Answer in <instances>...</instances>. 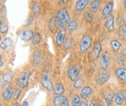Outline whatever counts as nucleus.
<instances>
[{
    "instance_id": "nucleus-10",
    "label": "nucleus",
    "mask_w": 126,
    "mask_h": 106,
    "mask_svg": "<svg viewBox=\"0 0 126 106\" xmlns=\"http://www.w3.org/2000/svg\"><path fill=\"white\" fill-rule=\"evenodd\" d=\"M34 33L32 30H24L20 33V38L24 41L31 40L33 37Z\"/></svg>"
},
{
    "instance_id": "nucleus-25",
    "label": "nucleus",
    "mask_w": 126,
    "mask_h": 106,
    "mask_svg": "<svg viewBox=\"0 0 126 106\" xmlns=\"http://www.w3.org/2000/svg\"><path fill=\"white\" fill-rule=\"evenodd\" d=\"M118 33L119 36L121 37L123 39H126V25H122L120 26L118 29Z\"/></svg>"
},
{
    "instance_id": "nucleus-2",
    "label": "nucleus",
    "mask_w": 126,
    "mask_h": 106,
    "mask_svg": "<svg viewBox=\"0 0 126 106\" xmlns=\"http://www.w3.org/2000/svg\"><path fill=\"white\" fill-rule=\"evenodd\" d=\"M110 74L106 69H101L97 72L95 76V81L97 84L102 85L108 80Z\"/></svg>"
},
{
    "instance_id": "nucleus-6",
    "label": "nucleus",
    "mask_w": 126,
    "mask_h": 106,
    "mask_svg": "<svg viewBox=\"0 0 126 106\" xmlns=\"http://www.w3.org/2000/svg\"><path fill=\"white\" fill-rule=\"evenodd\" d=\"M30 75L31 74L29 73V72H26V73L22 75L17 80L18 86L22 88H24L28 85V82H29V79H30Z\"/></svg>"
},
{
    "instance_id": "nucleus-9",
    "label": "nucleus",
    "mask_w": 126,
    "mask_h": 106,
    "mask_svg": "<svg viewBox=\"0 0 126 106\" xmlns=\"http://www.w3.org/2000/svg\"><path fill=\"white\" fill-rule=\"evenodd\" d=\"M66 34H67V31H66V29H64L60 30L58 32L57 37H56V42L58 46H61V45L64 42V38L66 36Z\"/></svg>"
},
{
    "instance_id": "nucleus-44",
    "label": "nucleus",
    "mask_w": 126,
    "mask_h": 106,
    "mask_svg": "<svg viewBox=\"0 0 126 106\" xmlns=\"http://www.w3.org/2000/svg\"><path fill=\"white\" fill-rule=\"evenodd\" d=\"M61 2H62V3H65L66 2V3H67V1H61Z\"/></svg>"
},
{
    "instance_id": "nucleus-41",
    "label": "nucleus",
    "mask_w": 126,
    "mask_h": 106,
    "mask_svg": "<svg viewBox=\"0 0 126 106\" xmlns=\"http://www.w3.org/2000/svg\"><path fill=\"white\" fill-rule=\"evenodd\" d=\"M12 106H21L19 103H14Z\"/></svg>"
},
{
    "instance_id": "nucleus-31",
    "label": "nucleus",
    "mask_w": 126,
    "mask_h": 106,
    "mask_svg": "<svg viewBox=\"0 0 126 106\" xmlns=\"http://www.w3.org/2000/svg\"><path fill=\"white\" fill-rule=\"evenodd\" d=\"M80 97L78 94H74L72 98V106H80Z\"/></svg>"
},
{
    "instance_id": "nucleus-22",
    "label": "nucleus",
    "mask_w": 126,
    "mask_h": 106,
    "mask_svg": "<svg viewBox=\"0 0 126 106\" xmlns=\"http://www.w3.org/2000/svg\"><path fill=\"white\" fill-rule=\"evenodd\" d=\"M66 97L61 95V96H56L53 99V103H54V106H62L63 102L65 100Z\"/></svg>"
},
{
    "instance_id": "nucleus-21",
    "label": "nucleus",
    "mask_w": 126,
    "mask_h": 106,
    "mask_svg": "<svg viewBox=\"0 0 126 106\" xmlns=\"http://www.w3.org/2000/svg\"><path fill=\"white\" fill-rule=\"evenodd\" d=\"M12 43H13L12 38H5V39L2 42L1 46H1V48L3 50H6L7 48H9L11 46H12Z\"/></svg>"
},
{
    "instance_id": "nucleus-15",
    "label": "nucleus",
    "mask_w": 126,
    "mask_h": 106,
    "mask_svg": "<svg viewBox=\"0 0 126 106\" xmlns=\"http://www.w3.org/2000/svg\"><path fill=\"white\" fill-rule=\"evenodd\" d=\"M115 74L123 82H126V69L118 68L115 70Z\"/></svg>"
},
{
    "instance_id": "nucleus-47",
    "label": "nucleus",
    "mask_w": 126,
    "mask_h": 106,
    "mask_svg": "<svg viewBox=\"0 0 126 106\" xmlns=\"http://www.w3.org/2000/svg\"><path fill=\"white\" fill-rule=\"evenodd\" d=\"M0 106H2V105H1V103H0Z\"/></svg>"
},
{
    "instance_id": "nucleus-17",
    "label": "nucleus",
    "mask_w": 126,
    "mask_h": 106,
    "mask_svg": "<svg viewBox=\"0 0 126 106\" xmlns=\"http://www.w3.org/2000/svg\"><path fill=\"white\" fill-rule=\"evenodd\" d=\"M63 92H64V87L61 84H60V83L56 84L53 88V94L56 96H61V94H63Z\"/></svg>"
},
{
    "instance_id": "nucleus-34",
    "label": "nucleus",
    "mask_w": 126,
    "mask_h": 106,
    "mask_svg": "<svg viewBox=\"0 0 126 106\" xmlns=\"http://www.w3.org/2000/svg\"><path fill=\"white\" fill-rule=\"evenodd\" d=\"M32 12H33L34 15H37L40 12V5L38 2H36L32 7Z\"/></svg>"
},
{
    "instance_id": "nucleus-14",
    "label": "nucleus",
    "mask_w": 126,
    "mask_h": 106,
    "mask_svg": "<svg viewBox=\"0 0 126 106\" xmlns=\"http://www.w3.org/2000/svg\"><path fill=\"white\" fill-rule=\"evenodd\" d=\"M13 95V88L11 86L7 87L2 92V98L5 100H9Z\"/></svg>"
},
{
    "instance_id": "nucleus-45",
    "label": "nucleus",
    "mask_w": 126,
    "mask_h": 106,
    "mask_svg": "<svg viewBox=\"0 0 126 106\" xmlns=\"http://www.w3.org/2000/svg\"><path fill=\"white\" fill-rule=\"evenodd\" d=\"M125 105H126V98H125Z\"/></svg>"
},
{
    "instance_id": "nucleus-16",
    "label": "nucleus",
    "mask_w": 126,
    "mask_h": 106,
    "mask_svg": "<svg viewBox=\"0 0 126 106\" xmlns=\"http://www.w3.org/2000/svg\"><path fill=\"white\" fill-rule=\"evenodd\" d=\"M89 3L88 0H79L76 2V9L78 12H81L84 9V8L87 5V4Z\"/></svg>"
},
{
    "instance_id": "nucleus-39",
    "label": "nucleus",
    "mask_w": 126,
    "mask_h": 106,
    "mask_svg": "<svg viewBox=\"0 0 126 106\" xmlns=\"http://www.w3.org/2000/svg\"><path fill=\"white\" fill-rule=\"evenodd\" d=\"M3 65L2 62V57H1V55H0V66H2Z\"/></svg>"
},
{
    "instance_id": "nucleus-30",
    "label": "nucleus",
    "mask_w": 126,
    "mask_h": 106,
    "mask_svg": "<svg viewBox=\"0 0 126 106\" xmlns=\"http://www.w3.org/2000/svg\"><path fill=\"white\" fill-rule=\"evenodd\" d=\"M73 44V38H67V39H66V41L63 42V48L65 49H67L71 47V46H72Z\"/></svg>"
},
{
    "instance_id": "nucleus-29",
    "label": "nucleus",
    "mask_w": 126,
    "mask_h": 106,
    "mask_svg": "<svg viewBox=\"0 0 126 106\" xmlns=\"http://www.w3.org/2000/svg\"><path fill=\"white\" fill-rule=\"evenodd\" d=\"M111 47H112V48L114 52H118V49L120 48V47H121V44H120V42L117 40L111 41Z\"/></svg>"
},
{
    "instance_id": "nucleus-37",
    "label": "nucleus",
    "mask_w": 126,
    "mask_h": 106,
    "mask_svg": "<svg viewBox=\"0 0 126 106\" xmlns=\"http://www.w3.org/2000/svg\"><path fill=\"white\" fill-rule=\"evenodd\" d=\"M80 106H88V102H87V99H84L83 101L81 102Z\"/></svg>"
},
{
    "instance_id": "nucleus-32",
    "label": "nucleus",
    "mask_w": 126,
    "mask_h": 106,
    "mask_svg": "<svg viewBox=\"0 0 126 106\" xmlns=\"http://www.w3.org/2000/svg\"><path fill=\"white\" fill-rule=\"evenodd\" d=\"M8 31V26L4 22L0 21V32L2 33H6Z\"/></svg>"
},
{
    "instance_id": "nucleus-43",
    "label": "nucleus",
    "mask_w": 126,
    "mask_h": 106,
    "mask_svg": "<svg viewBox=\"0 0 126 106\" xmlns=\"http://www.w3.org/2000/svg\"><path fill=\"white\" fill-rule=\"evenodd\" d=\"M124 5H125V8L126 9V0H125V1H124Z\"/></svg>"
},
{
    "instance_id": "nucleus-8",
    "label": "nucleus",
    "mask_w": 126,
    "mask_h": 106,
    "mask_svg": "<svg viewBox=\"0 0 126 106\" xmlns=\"http://www.w3.org/2000/svg\"><path fill=\"white\" fill-rule=\"evenodd\" d=\"M41 83L43 87H45L48 91H52L53 89V86L50 79V77H49V75L47 73L43 74L41 78Z\"/></svg>"
},
{
    "instance_id": "nucleus-3",
    "label": "nucleus",
    "mask_w": 126,
    "mask_h": 106,
    "mask_svg": "<svg viewBox=\"0 0 126 106\" xmlns=\"http://www.w3.org/2000/svg\"><path fill=\"white\" fill-rule=\"evenodd\" d=\"M92 43V38L88 35H84L82 37L80 42V48L82 53H85L88 49Z\"/></svg>"
},
{
    "instance_id": "nucleus-23",
    "label": "nucleus",
    "mask_w": 126,
    "mask_h": 106,
    "mask_svg": "<svg viewBox=\"0 0 126 106\" xmlns=\"http://www.w3.org/2000/svg\"><path fill=\"white\" fill-rule=\"evenodd\" d=\"M78 27V22H77L76 20H72V21H70V23L68 24L67 29H68V30H69L70 32H73L75 30H77Z\"/></svg>"
},
{
    "instance_id": "nucleus-11",
    "label": "nucleus",
    "mask_w": 126,
    "mask_h": 106,
    "mask_svg": "<svg viewBox=\"0 0 126 106\" xmlns=\"http://www.w3.org/2000/svg\"><path fill=\"white\" fill-rule=\"evenodd\" d=\"M113 2H108L105 9H103L102 11V15L104 17H108L109 15H111V12L112 11V9H113Z\"/></svg>"
},
{
    "instance_id": "nucleus-35",
    "label": "nucleus",
    "mask_w": 126,
    "mask_h": 106,
    "mask_svg": "<svg viewBox=\"0 0 126 106\" xmlns=\"http://www.w3.org/2000/svg\"><path fill=\"white\" fill-rule=\"evenodd\" d=\"M20 94H21V90H20V89H19V88L16 89L15 92H14V93H13V98H14L15 100H16V99H17V98L19 97Z\"/></svg>"
},
{
    "instance_id": "nucleus-36",
    "label": "nucleus",
    "mask_w": 126,
    "mask_h": 106,
    "mask_svg": "<svg viewBox=\"0 0 126 106\" xmlns=\"http://www.w3.org/2000/svg\"><path fill=\"white\" fill-rule=\"evenodd\" d=\"M85 19L87 21H88V22H91L93 19V15L90 12H87L86 14H85Z\"/></svg>"
},
{
    "instance_id": "nucleus-24",
    "label": "nucleus",
    "mask_w": 126,
    "mask_h": 106,
    "mask_svg": "<svg viewBox=\"0 0 126 106\" xmlns=\"http://www.w3.org/2000/svg\"><path fill=\"white\" fill-rule=\"evenodd\" d=\"M100 1H97V0H95V1H92L90 4V9L91 11H92V12H97V11L98 10V9H99V6H100Z\"/></svg>"
},
{
    "instance_id": "nucleus-33",
    "label": "nucleus",
    "mask_w": 126,
    "mask_h": 106,
    "mask_svg": "<svg viewBox=\"0 0 126 106\" xmlns=\"http://www.w3.org/2000/svg\"><path fill=\"white\" fill-rule=\"evenodd\" d=\"M84 85V81L82 79H77L74 82V88H80Z\"/></svg>"
},
{
    "instance_id": "nucleus-46",
    "label": "nucleus",
    "mask_w": 126,
    "mask_h": 106,
    "mask_svg": "<svg viewBox=\"0 0 126 106\" xmlns=\"http://www.w3.org/2000/svg\"><path fill=\"white\" fill-rule=\"evenodd\" d=\"M0 40H1V35H0Z\"/></svg>"
},
{
    "instance_id": "nucleus-42",
    "label": "nucleus",
    "mask_w": 126,
    "mask_h": 106,
    "mask_svg": "<svg viewBox=\"0 0 126 106\" xmlns=\"http://www.w3.org/2000/svg\"><path fill=\"white\" fill-rule=\"evenodd\" d=\"M3 19V16H2V13H0V21H1V19Z\"/></svg>"
},
{
    "instance_id": "nucleus-7",
    "label": "nucleus",
    "mask_w": 126,
    "mask_h": 106,
    "mask_svg": "<svg viewBox=\"0 0 126 106\" xmlns=\"http://www.w3.org/2000/svg\"><path fill=\"white\" fill-rule=\"evenodd\" d=\"M110 65V55L108 52H104L100 58V65L102 69H106Z\"/></svg>"
},
{
    "instance_id": "nucleus-13",
    "label": "nucleus",
    "mask_w": 126,
    "mask_h": 106,
    "mask_svg": "<svg viewBox=\"0 0 126 106\" xmlns=\"http://www.w3.org/2000/svg\"><path fill=\"white\" fill-rule=\"evenodd\" d=\"M114 92L111 90H108L105 92V94H104V97H105V102L107 103L108 105H111L112 104V101H113V98H114Z\"/></svg>"
},
{
    "instance_id": "nucleus-12",
    "label": "nucleus",
    "mask_w": 126,
    "mask_h": 106,
    "mask_svg": "<svg viewBox=\"0 0 126 106\" xmlns=\"http://www.w3.org/2000/svg\"><path fill=\"white\" fill-rule=\"evenodd\" d=\"M92 88L89 86H85L82 88L80 92V97L83 99H87L92 94Z\"/></svg>"
},
{
    "instance_id": "nucleus-27",
    "label": "nucleus",
    "mask_w": 126,
    "mask_h": 106,
    "mask_svg": "<svg viewBox=\"0 0 126 106\" xmlns=\"http://www.w3.org/2000/svg\"><path fill=\"white\" fill-rule=\"evenodd\" d=\"M56 26H57V24H56V19L54 17H52L50 20V22H49V28H50V29L52 31V32H54L56 29Z\"/></svg>"
},
{
    "instance_id": "nucleus-20",
    "label": "nucleus",
    "mask_w": 126,
    "mask_h": 106,
    "mask_svg": "<svg viewBox=\"0 0 126 106\" xmlns=\"http://www.w3.org/2000/svg\"><path fill=\"white\" fill-rule=\"evenodd\" d=\"M124 100H125L124 93L122 92H118L116 93V94H115V98H114V101H115V103L118 105H121L124 102Z\"/></svg>"
},
{
    "instance_id": "nucleus-1",
    "label": "nucleus",
    "mask_w": 126,
    "mask_h": 106,
    "mask_svg": "<svg viewBox=\"0 0 126 106\" xmlns=\"http://www.w3.org/2000/svg\"><path fill=\"white\" fill-rule=\"evenodd\" d=\"M55 19H56L57 26L63 27L70 23V19L69 14L67 12V10L66 9V8H63L61 9H60V11L57 14Z\"/></svg>"
},
{
    "instance_id": "nucleus-28",
    "label": "nucleus",
    "mask_w": 126,
    "mask_h": 106,
    "mask_svg": "<svg viewBox=\"0 0 126 106\" xmlns=\"http://www.w3.org/2000/svg\"><path fill=\"white\" fill-rule=\"evenodd\" d=\"M40 40H41V37H40V34L35 33V34L33 35V37H32V45L36 46V45L40 43Z\"/></svg>"
},
{
    "instance_id": "nucleus-4",
    "label": "nucleus",
    "mask_w": 126,
    "mask_h": 106,
    "mask_svg": "<svg viewBox=\"0 0 126 106\" xmlns=\"http://www.w3.org/2000/svg\"><path fill=\"white\" fill-rule=\"evenodd\" d=\"M101 52V43L96 42L94 43V48H93L92 51L90 54V59L91 61H94L96 60L98 57H99L100 53Z\"/></svg>"
},
{
    "instance_id": "nucleus-18",
    "label": "nucleus",
    "mask_w": 126,
    "mask_h": 106,
    "mask_svg": "<svg viewBox=\"0 0 126 106\" xmlns=\"http://www.w3.org/2000/svg\"><path fill=\"white\" fill-rule=\"evenodd\" d=\"M13 75L11 71H8L6 73H5L2 76V85L5 86L8 85L9 83L12 81Z\"/></svg>"
},
{
    "instance_id": "nucleus-40",
    "label": "nucleus",
    "mask_w": 126,
    "mask_h": 106,
    "mask_svg": "<svg viewBox=\"0 0 126 106\" xmlns=\"http://www.w3.org/2000/svg\"><path fill=\"white\" fill-rule=\"evenodd\" d=\"M28 103H27V102H24L23 104V106H28Z\"/></svg>"
},
{
    "instance_id": "nucleus-5",
    "label": "nucleus",
    "mask_w": 126,
    "mask_h": 106,
    "mask_svg": "<svg viewBox=\"0 0 126 106\" xmlns=\"http://www.w3.org/2000/svg\"><path fill=\"white\" fill-rule=\"evenodd\" d=\"M67 75L71 81H76L77 79H78L80 70L77 66H71L67 70Z\"/></svg>"
},
{
    "instance_id": "nucleus-26",
    "label": "nucleus",
    "mask_w": 126,
    "mask_h": 106,
    "mask_svg": "<svg viewBox=\"0 0 126 106\" xmlns=\"http://www.w3.org/2000/svg\"><path fill=\"white\" fill-rule=\"evenodd\" d=\"M89 106H105V103L103 101L98 99H92L89 105Z\"/></svg>"
},
{
    "instance_id": "nucleus-19",
    "label": "nucleus",
    "mask_w": 126,
    "mask_h": 106,
    "mask_svg": "<svg viewBox=\"0 0 126 106\" xmlns=\"http://www.w3.org/2000/svg\"><path fill=\"white\" fill-rule=\"evenodd\" d=\"M105 26L108 31H113L114 30V17L112 15H109L107 21L105 23Z\"/></svg>"
},
{
    "instance_id": "nucleus-38",
    "label": "nucleus",
    "mask_w": 126,
    "mask_h": 106,
    "mask_svg": "<svg viewBox=\"0 0 126 106\" xmlns=\"http://www.w3.org/2000/svg\"><path fill=\"white\" fill-rule=\"evenodd\" d=\"M62 106H69V101H68V99H67V98H66L65 100L63 101Z\"/></svg>"
}]
</instances>
